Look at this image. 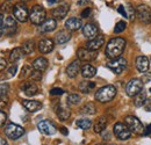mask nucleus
Here are the masks:
<instances>
[{
    "label": "nucleus",
    "mask_w": 151,
    "mask_h": 145,
    "mask_svg": "<svg viewBox=\"0 0 151 145\" xmlns=\"http://www.w3.org/2000/svg\"><path fill=\"white\" fill-rule=\"evenodd\" d=\"M126 48V41L122 37H115L112 38L106 47V56L109 59L119 58Z\"/></svg>",
    "instance_id": "1"
},
{
    "label": "nucleus",
    "mask_w": 151,
    "mask_h": 145,
    "mask_svg": "<svg viewBox=\"0 0 151 145\" xmlns=\"http://www.w3.org/2000/svg\"><path fill=\"white\" fill-rule=\"evenodd\" d=\"M116 95V88L113 85H108V86H104L101 88H99L95 93V100L101 102V103H106L112 101Z\"/></svg>",
    "instance_id": "2"
},
{
    "label": "nucleus",
    "mask_w": 151,
    "mask_h": 145,
    "mask_svg": "<svg viewBox=\"0 0 151 145\" xmlns=\"http://www.w3.org/2000/svg\"><path fill=\"white\" fill-rule=\"evenodd\" d=\"M47 12L44 9V7H42L41 5H35L32 7L30 12H29V20L33 24L41 26L47 19Z\"/></svg>",
    "instance_id": "3"
},
{
    "label": "nucleus",
    "mask_w": 151,
    "mask_h": 145,
    "mask_svg": "<svg viewBox=\"0 0 151 145\" xmlns=\"http://www.w3.org/2000/svg\"><path fill=\"white\" fill-rule=\"evenodd\" d=\"M127 59H124L123 57H119V58H115V59H111L108 63H107V67L109 70H112L115 74H120L122 73L126 69H127Z\"/></svg>",
    "instance_id": "4"
},
{
    "label": "nucleus",
    "mask_w": 151,
    "mask_h": 145,
    "mask_svg": "<svg viewBox=\"0 0 151 145\" xmlns=\"http://www.w3.org/2000/svg\"><path fill=\"white\" fill-rule=\"evenodd\" d=\"M113 131H114V135L116 136V138L121 139V141H127L132 136V131L130 129L128 128V126L126 123H115L113 128Z\"/></svg>",
    "instance_id": "5"
},
{
    "label": "nucleus",
    "mask_w": 151,
    "mask_h": 145,
    "mask_svg": "<svg viewBox=\"0 0 151 145\" xmlns=\"http://www.w3.org/2000/svg\"><path fill=\"white\" fill-rule=\"evenodd\" d=\"M124 123L128 126L130 131L136 134V135H143L144 131H145V129L143 127V124L141 123V121L135 116H127L124 118Z\"/></svg>",
    "instance_id": "6"
},
{
    "label": "nucleus",
    "mask_w": 151,
    "mask_h": 145,
    "mask_svg": "<svg viewBox=\"0 0 151 145\" xmlns=\"http://www.w3.org/2000/svg\"><path fill=\"white\" fill-rule=\"evenodd\" d=\"M143 90V81L141 79H137V78H134L132 80H129L127 83V86H126V93L128 96H135L137 95L139 92H142Z\"/></svg>",
    "instance_id": "7"
},
{
    "label": "nucleus",
    "mask_w": 151,
    "mask_h": 145,
    "mask_svg": "<svg viewBox=\"0 0 151 145\" xmlns=\"http://www.w3.org/2000/svg\"><path fill=\"white\" fill-rule=\"evenodd\" d=\"M13 15L20 22H26L29 19V12L24 4L19 2L13 6Z\"/></svg>",
    "instance_id": "8"
},
{
    "label": "nucleus",
    "mask_w": 151,
    "mask_h": 145,
    "mask_svg": "<svg viewBox=\"0 0 151 145\" xmlns=\"http://www.w3.org/2000/svg\"><path fill=\"white\" fill-rule=\"evenodd\" d=\"M5 134L11 139H18L21 136H23L24 129L22 127H20V126H18V124L9 123L8 126H6V128H5Z\"/></svg>",
    "instance_id": "9"
},
{
    "label": "nucleus",
    "mask_w": 151,
    "mask_h": 145,
    "mask_svg": "<svg viewBox=\"0 0 151 145\" xmlns=\"http://www.w3.org/2000/svg\"><path fill=\"white\" fill-rule=\"evenodd\" d=\"M137 18L142 23L149 24L151 22V8L147 5H139L136 9Z\"/></svg>",
    "instance_id": "10"
},
{
    "label": "nucleus",
    "mask_w": 151,
    "mask_h": 145,
    "mask_svg": "<svg viewBox=\"0 0 151 145\" xmlns=\"http://www.w3.org/2000/svg\"><path fill=\"white\" fill-rule=\"evenodd\" d=\"M17 30H18V24H17L15 19H13L12 17L5 18V21H4V34L11 36V35L15 34Z\"/></svg>",
    "instance_id": "11"
},
{
    "label": "nucleus",
    "mask_w": 151,
    "mask_h": 145,
    "mask_svg": "<svg viewBox=\"0 0 151 145\" xmlns=\"http://www.w3.org/2000/svg\"><path fill=\"white\" fill-rule=\"evenodd\" d=\"M37 129L40 130V132H42L44 135H54V134H56L57 131L55 124L52 122H50L49 120L41 121L37 124Z\"/></svg>",
    "instance_id": "12"
},
{
    "label": "nucleus",
    "mask_w": 151,
    "mask_h": 145,
    "mask_svg": "<svg viewBox=\"0 0 151 145\" xmlns=\"http://www.w3.org/2000/svg\"><path fill=\"white\" fill-rule=\"evenodd\" d=\"M77 56L79 58V60H83V62H91V60H94L96 58V52L92 51V50H88L87 48H81L78 50Z\"/></svg>",
    "instance_id": "13"
},
{
    "label": "nucleus",
    "mask_w": 151,
    "mask_h": 145,
    "mask_svg": "<svg viewBox=\"0 0 151 145\" xmlns=\"http://www.w3.org/2000/svg\"><path fill=\"white\" fill-rule=\"evenodd\" d=\"M105 44V38L104 36H96L94 38H92V39H90L87 43H86V48L88 49V50H92V51H96V50H99L102 45Z\"/></svg>",
    "instance_id": "14"
},
{
    "label": "nucleus",
    "mask_w": 151,
    "mask_h": 145,
    "mask_svg": "<svg viewBox=\"0 0 151 145\" xmlns=\"http://www.w3.org/2000/svg\"><path fill=\"white\" fill-rule=\"evenodd\" d=\"M54 47H55L54 42H52L51 39H49V38L41 39L40 43H38V50H40V52L44 55L51 52V51L54 50Z\"/></svg>",
    "instance_id": "15"
},
{
    "label": "nucleus",
    "mask_w": 151,
    "mask_h": 145,
    "mask_svg": "<svg viewBox=\"0 0 151 145\" xmlns=\"http://www.w3.org/2000/svg\"><path fill=\"white\" fill-rule=\"evenodd\" d=\"M136 67L139 72H147L150 67V60L145 56H138L136 59Z\"/></svg>",
    "instance_id": "16"
},
{
    "label": "nucleus",
    "mask_w": 151,
    "mask_h": 145,
    "mask_svg": "<svg viewBox=\"0 0 151 145\" xmlns=\"http://www.w3.org/2000/svg\"><path fill=\"white\" fill-rule=\"evenodd\" d=\"M83 34L85 37L92 39L98 36V28L94 23H86L83 28Z\"/></svg>",
    "instance_id": "17"
},
{
    "label": "nucleus",
    "mask_w": 151,
    "mask_h": 145,
    "mask_svg": "<svg viewBox=\"0 0 151 145\" xmlns=\"http://www.w3.org/2000/svg\"><path fill=\"white\" fill-rule=\"evenodd\" d=\"M57 27L56 20L55 19H47L41 26H40V32L41 33H50L55 30Z\"/></svg>",
    "instance_id": "18"
},
{
    "label": "nucleus",
    "mask_w": 151,
    "mask_h": 145,
    "mask_svg": "<svg viewBox=\"0 0 151 145\" xmlns=\"http://www.w3.org/2000/svg\"><path fill=\"white\" fill-rule=\"evenodd\" d=\"M21 90L28 96H34L38 93V87L33 83H23L21 86Z\"/></svg>",
    "instance_id": "19"
},
{
    "label": "nucleus",
    "mask_w": 151,
    "mask_h": 145,
    "mask_svg": "<svg viewBox=\"0 0 151 145\" xmlns=\"http://www.w3.org/2000/svg\"><path fill=\"white\" fill-rule=\"evenodd\" d=\"M80 71V60H73L68 67H66V74L69 78H76L77 74Z\"/></svg>",
    "instance_id": "20"
},
{
    "label": "nucleus",
    "mask_w": 151,
    "mask_h": 145,
    "mask_svg": "<svg viewBox=\"0 0 151 145\" xmlns=\"http://www.w3.org/2000/svg\"><path fill=\"white\" fill-rule=\"evenodd\" d=\"M68 12H69V6L68 5H60L52 11V17L55 20H62L66 17Z\"/></svg>",
    "instance_id": "21"
},
{
    "label": "nucleus",
    "mask_w": 151,
    "mask_h": 145,
    "mask_svg": "<svg viewBox=\"0 0 151 145\" xmlns=\"http://www.w3.org/2000/svg\"><path fill=\"white\" fill-rule=\"evenodd\" d=\"M22 105L28 111H32V113L37 111V110L42 108V103L38 102V101H35V100H23Z\"/></svg>",
    "instance_id": "22"
},
{
    "label": "nucleus",
    "mask_w": 151,
    "mask_h": 145,
    "mask_svg": "<svg viewBox=\"0 0 151 145\" xmlns=\"http://www.w3.org/2000/svg\"><path fill=\"white\" fill-rule=\"evenodd\" d=\"M65 28L70 32H75L81 28V20L77 18H70L65 22Z\"/></svg>",
    "instance_id": "23"
},
{
    "label": "nucleus",
    "mask_w": 151,
    "mask_h": 145,
    "mask_svg": "<svg viewBox=\"0 0 151 145\" xmlns=\"http://www.w3.org/2000/svg\"><path fill=\"white\" fill-rule=\"evenodd\" d=\"M48 65H49L48 60L45 58H43V57H40V58L34 60V63H33L32 66H33L34 70H37V71L43 72V71H45L48 69Z\"/></svg>",
    "instance_id": "24"
},
{
    "label": "nucleus",
    "mask_w": 151,
    "mask_h": 145,
    "mask_svg": "<svg viewBox=\"0 0 151 145\" xmlns=\"http://www.w3.org/2000/svg\"><path fill=\"white\" fill-rule=\"evenodd\" d=\"M70 39H71V34L68 30H60L55 36V42L57 44H64V43L69 42Z\"/></svg>",
    "instance_id": "25"
},
{
    "label": "nucleus",
    "mask_w": 151,
    "mask_h": 145,
    "mask_svg": "<svg viewBox=\"0 0 151 145\" xmlns=\"http://www.w3.org/2000/svg\"><path fill=\"white\" fill-rule=\"evenodd\" d=\"M95 74H96V69L94 66L90 65V64H86L81 67V75L85 78V79H91L93 78Z\"/></svg>",
    "instance_id": "26"
},
{
    "label": "nucleus",
    "mask_w": 151,
    "mask_h": 145,
    "mask_svg": "<svg viewBox=\"0 0 151 145\" xmlns=\"http://www.w3.org/2000/svg\"><path fill=\"white\" fill-rule=\"evenodd\" d=\"M56 114L57 116L59 117V120H62V121H65V120H68L69 117H70V115H71V111H70V109L68 108L66 106H58L56 109Z\"/></svg>",
    "instance_id": "27"
},
{
    "label": "nucleus",
    "mask_w": 151,
    "mask_h": 145,
    "mask_svg": "<svg viewBox=\"0 0 151 145\" xmlns=\"http://www.w3.org/2000/svg\"><path fill=\"white\" fill-rule=\"evenodd\" d=\"M21 49H22V51H23L24 55L33 54L34 50H35V43H34V41H32V39L26 41V42L21 45Z\"/></svg>",
    "instance_id": "28"
},
{
    "label": "nucleus",
    "mask_w": 151,
    "mask_h": 145,
    "mask_svg": "<svg viewBox=\"0 0 151 145\" xmlns=\"http://www.w3.org/2000/svg\"><path fill=\"white\" fill-rule=\"evenodd\" d=\"M95 111H96V108H95L94 103H92V102H87L84 106H81V108H80V113L84 115H93L95 114Z\"/></svg>",
    "instance_id": "29"
},
{
    "label": "nucleus",
    "mask_w": 151,
    "mask_h": 145,
    "mask_svg": "<svg viewBox=\"0 0 151 145\" xmlns=\"http://www.w3.org/2000/svg\"><path fill=\"white\" fill-rule=\"evenodd\" d=\"M94 87H95V84L92 83V81H81L79 84V90H80L81 93H85V94H88Z\"/></svg>",
    "instance_id": "30"
},
{
    "label": "nucleus",
    "mask_w": 151,
    "mask_h": 145,
    "mask_svg": "<svg viewBox=\"0 0 151 145\" xmlns=\"http://www.w3.org/2000/svg\"><path fill=\"white\" fill-rule=\"evenodd\" d=\"M145 100H147V94L144 92H139L137 95H135V99H134V105L135 107H142L144 106L145 103Z\"/></svg>",
    "instance_id": "31"
},
{
    "label": "nucleus",
    "mask_w": 151,
    "mask_h": 145,
    "mask_svg": "<svg viewBox=\"0 0 151 145\" xmlns=\"http://www.w3.org/2000/svg\"><path fill=\"white\" fill-rule=\"evenodd\" d=\"M106 127H107V120H106V117L102 116L96 121V123L94 126V131L96 134H100L106 129Z\"/></svg>",
    "instance_id": "32"
},
{
    "label": "nucleus",
    "mask_w": 151,
    "mask_h": 145,
    "mask_svg": "<svg viewBox=\"0 0 151 145\" xmlns=\"http://www.w3.org/2000/svg\"><path fill=\"white\" fill-rule=\"evenodd\" d=\"M22 55H24V54H23V51H22L21 48H15V49H13V51L9 55V62H11L12 64L15 63V62H18L20 58L22 57Z\"/></svg>",
    "instance_id": "33"
},
{
    "label": "nucleus",
    "mask_w": 151,
    "mask_h": 145,
    "mask_svg": "<svg viewBox=\"0 0 151 145\" xmlns=\"http://www.w3.org/2000/svg\"><path fill=\"white\" fill-rule=\"evenodd\" d=\"M76 124H77V127L83 129V130H87L92 127V122L87 118H79V120H77Z\"/></svg>",
    "instance_id": "34"
},
{
    "label": "nucleus",
    "mask_w": 151,
    "mask_h": 145,
    "mask_svg": "<svg viewBox=\"0 0 151 145\" xmlns=\"http://www.w3.org/2000/svg\"><path fill=\"white\" fill-rule=\"evenodd\" d=\"M126 12H127V18L129 19L130 21H134L135 18H136V11H135V8L130 4L126 5Z\"/></svg>",
    "instance_id": "35"
},
{
    "label": "nucleus",
    "mask_w": 151,
    "mask_h": 145,
    "mask_svg": "<svg viewBox=\"0 0 151 145\" xmlns=\"http://www.w3.org/2000/svg\"><path fill=\"white\" fill-rule=\"evenodd\" d=\"M127 28V24L124 21H119L116 24H115V28H114V33L115 34H120L122 32H124V29Z\"/></svg>",
    "instance_id": "36"
},
{
    "label": "nucleus",
    "mask_w": 151,
    "mask_h": 145,
    "mask_svg": "<svg viewBox=\"0 0 151 145\" xmlns=\"http://www.w3.org/2000/svg\"><path fill=\"white\" fill-rule=\"evenodd\" d=\"M80 95H78V94H70L69 96H68V103H70V105H78L79 102H80Z\"/></svg>",
    "instance_id": "37"
},
{
    "label": "nucleus",
    "mask_w": 151,
    "mask_h": 145,
    "mask_svg": "<svg viewBox=\"0 0 151 145\" xmlns=\"http://www.w3.org/2000/svg\"><path fill=\"white\" fill-rule=\"evenodd\" d=\"M32 67L29 66V65H24L23 67H22V70H21V74H20V78L21 79H23V78H26V77H29L30 75V73H32Z\"/></svg>",
    "instance_id": "38"
},
{
    "label": "nucleus",
    "mask_w": 151,
    "mask_h": 145,
    "mask_svg": "<svg viewBox=\"0 0 151 145\" xmlns=\"http://www.w3.org/2000/svg\"><path fill=\"white\" fill-rule=\"evenodd\" d=\"M9 86L7 84H0V98H7Z\"/></svg>",
    "instance_id": "39"
},
{
    "label": "nucleus",
    "mask_w": 151,
    "mask_h": 145,
    "mask_svg": "<svg viewBox=\"0 0 151 145\" xmlns=\"http://www.w3.org/2000/svg\"><path fill=\"white\" fill-rule=\"evenodd\" d=\"M29 78L32 80H34V81H40L42 79V72L37 71V70H33L32 73H30V75H29Z\"/></svg>",
    "instance_id": "40"
},
{
    "label": "nucleus",
    "mask_w": 151,
    "mask_h": 145,
    "mask_svg": "<svg viewBox=\"0 0 151 145\" xmlns=\"http://www.w3.org/2000/svg\"><path fill=\"white\" fill-rule=\"evenodd\" d=\"M17 70H18V66H17V65H12V66L8 69V71H7V74H8L7 77H8V78L13 77V75L17 73Z\"/></svg>",
    "instance_id": "41"
},
{
    "label": "nucleus",
    "mask_w": 151,
    "mask_h": 145,
    "mask_svg": "<svg viewBox=\"0 0 151 145\" xmlns=\"http://www.w3.org/2000/svg\"><path fill=\"white\" fill-rule=\"evenodd\" d=\"M6 120H7V115H6V113H4V111L0 110V127H2V126L5 124Z\"/></svg>",
    "instance_id": "42"
},
{
    "label": "nucleus",
    "mask_w": 151,
    "mask_h": 145,
    "mask_svg": "<svg viewBox=\"0 0 151 145\" xmlns=\"http://www.w3.org/2000/svg\"><path fill=\"white\" fill-rule=\"evenodd\" d=\"M91 13H92V9L91 8H85L83 12H81V18H88L90 15H91Z\"/></svg>",
    "instance_id": "43"
},
{
    "label": "nucleus",
    "mask_w": 151,
    "mask_h": 145,
    "mask_svg": "<svg viewBox=\"0 0 151 145\" xmlns=\"http://www.w3.org/2000/svg\"><path fill=\"white\" fill-rule=\"evenodd\" d=\"M64 93V91L62 90V88H52L51 91H50V94L51 95H62Z\"/></svg>",
    "instance_id": "44"
},
{
    "label": "nucleus",
    "mask_w": 151,
    "mask_h": 145,
    "mask_svg": "<svg viewBox=\"0 0 151 145\" xmlns=\"http://www.w3.org/2000/svg\"><path fill=\"white\" fill-rule=\"evenodd\" d=\"M7 101H8L7 98H0V110L4 109L7 106Z\"/></svg>",
    "instance_id": "45"
},
{
    "label": "nucleus",
    "mask_w": 151,
    "mask_h": 145,
    "mask_svg": "<svg viewBox=\"0 0 151 145\" xmlns=\"http://www.w3.org/2000/svg\"><path fill=\"white\" fill-rule=\"evenodd\" d=\"M4 21H5V18L2 14H0V37L4 34Z\"/></svg>",
    "instance_id": "46"
},
{
    "label": "nucleus",
    "mask_w": 151,
    "mask_h": 145,
    "mask_svg": "<svg viewBox=\"0 0 151 145\" xmlns=\"http://www.w3.org/2000/svg\"><path fill=\"white\" fill-rule=\"evenodd\" d=\"M144 107H145V110L147 111H151V98H147L145 100V103H144Z\"/></svg>",
    "instance_id": "47"
},
{
    "label": "nucleus",
    "mask_w": 151,
    "mask_h": 145,
    "mask_svg": "<svg viewBox=\"0 0 151 145\" xmlns=\"http://www.w3.org/2000/svg\"><path fill=\"white\" fill-rule=\"evenodd\" d=\"M142 81H143V83H149V81H151V72H149V73L145 72V74H144L143 78H142Z\"/></svg>",
    "instance_id": "48"
},
{
    "label": "nucleus",
    "mask_w": 151,
    "mask_h": 145,
    "mask_svg": "<svg viewBox=\"0 0 151 145\" xmlns=\"http://www.w3.org/2000/svg\"><path fill=\"white\" fill-rule=\"evenodd\" d=\"M6 66H7V62L4 58H0V72L4 71L6 69Z\"/></svg>",
    "instance_id": "49"
},
{
    "label": "nucleus",
    "mask_w": 151,
    "mask_h": 145,
    "mask_svg": "<svg viewBox=\"0 0 151 145\" xmlns=\"http://www.w3.org/2000/svg\"><path fill=\"white\" fill-rule=\"evenodd\" d=\"M117 12H119L121 15H123V17H127V12H126V9H124V7H123L122 5H120V6L117 7Z\"/></svg>",
    "instance_id": "50"
},
{
    "label": "nucleus",
    "mask_w": 151,
    "mask_h": 145,
    "mask_svg": "<svg viewBox=\"0 0 151 145\" xmlns=\"http://www.w3.org/2000/svg\"><path fill=\"white\" fill-rule=\"evenodd\" d=\"M11 8L13 9V7H12L9 4H5V5H2V6H1V11H2V12H5V13H6V12H8Z\"/></svg>",
    "instance_id": "51"
},
{
    "label": "nucleus",
    "mask_w": 151,
    "mask_h": 145,
    "mask_svg": "<svg viewBox=\"0 0 151 145\" xmlns=\"http://www.w3.org/2000/svg\"><path fill=\"white\" fill-rule=\"evenodd\" d=\"M59 130H60V132H62L63 135H65V136H66V135L69 134V132H68V129H66L65 127H62L60 129H59Z\"/></svg>",
    "instance_id": "52"
},
{
    "label": "nucleus",
    "mask_w": 151,
    "mask_h": 145,
    "mask_svg": "<svg viewBox=\"0 0 151 145\" xmlns=\"http://www.w3.org/2000/svg\"><path fill=\"white\" fill-rule=\"evenodd\" d=\"M0 145H8V144H7V142L2 137H0Z\"/></svg>",
    "instance_id": "53"
},
{
    "label": "nucleus",
    "mask_w": 151,
    "mask_h": 145,
    "mask_svg": "<svg viewBox=\"0 0 151 145\" xmlns=\"http://www.w3.org/2000/svg\"><path fill=\"white\" fill-rule=\"evenodd\" d=\"M87 2H88L87 0H80V1H78V5L81 6V5H85V4H87Z\"/></svg>",
    "instance_id": "54"
},
{
    "label": "nucleus",
    "mask_w": 151,
    "mask_h": 145,
    "mask_svg": "<svg viewBox=\"0 0 151 145\" xmlns=\"http://www.w3.org/2000/svg\"><path fill=\"white\" fill-rule=\"evenodd\" d=\"M48 2L49 4H56V2H58V0H48Z\"/></svg>",
    "instance_id": "55"
},
{
    "label": "nucleus",
    "mask_w": 151,
    "mask_h": 145,
    "mask_svg": "<svg viewBox=\"0 0 151 145\" xmlns=\"http://www.w3.org/2000/svg\"><path fill=\"white\" fill-rule=\"evenodd\" d=\"M21 1H23V2H26V1H29V0H21Z\"/></svg>",
    "instance_id": "56"
},
{
    "label": "nucleus",
    "mask_w": 151,
    "mask_h": 145,
    "mask_svg": "<svg viewBox=\"0 0 151 145\" xmlns=\"http://www.w3.org/2000/svg\"><path fill=\"white\" fill-rule=\"evenodd\" d=\"M150 92H151V88H150Z\"/></svg>",
    "instance_id": "57"
}]
</instances>
